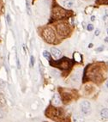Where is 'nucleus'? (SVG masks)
Here are the masks:
<instances>
[{
    "label": "nucleus",
    "instance_id": "obj_1",
    "mask_svg": "<svg viewBox=\"0 0 108 122\" xmlns=\"http://www.w3.org/2000/svg\"><path fill=\"white\" fill-rule=\"evenodd\" d=\"M64 115V112L63 109L61 108L52 107V108H50L46 112V116L52 118V120H63Z\"/></svg>",
    "mask_w": 108,
    "mask_h": 122
},
{
    "label": "nucleus",
    "instance_id": "obj_2",
    "mask_svg": "<svg viewBox=\"0 0 108 122\" xmlns=\"http://www.w3.org/2000/svg\"><path fill=\"white\" fill-rule=\"evenodd\" d=\"M51 65L53 66L54 67H59L62 70H67L69 67H71L72 66V61L69 59H67V58H63L62 59L59 61H56V62H51Z\"/></svg>",
    "mask_w": 108,
    "mask_h": 122
},
{
    "label": "nucleus",
    "instance_id": "obj_3",
    "mask_svg": "<svg viewBox=\"0 0 108 122\" xmlns=\"http://www.w3.org/2000/svg\"><path fill=\"white\" fill-rule=\"evenodd\" d=\"M42 36L47 43H53L55 39H56V35L54 33V30L52 28H49V27L45 28L42 31Z\"/></svg>",
    "mask_w": 108,
    "mask_h": 122
},
{
    "label": "nucleus",
    "instance_id": "obj_4",
    "mask_svg": "<svg viewBox=\"0 0 108 122\" xmlns=\"http://www.w3.org/2000/svg\"><path fill=\"white\" fill-rule=\"evenodd\" d=\"M57 31H58V34L60 35L61 37H66L68 36L70 32V29H69V24L66 23V22H60L57 25L56 27Z\"/></svg>",
    "mask_w": 108,
    "mask_h": 122
},
{
    "label": "nucleus",
    "instance_id": "obj_5",
    "mask_svg": "<svg viewBox=\"0 0 108 122\" xmlns=\"http://www.w3.org/2000/svg\"><path fill=\"white\" fill-rule=\"evenodd\" d=\"M88 76L89 78H90L91 80H93V82H99V81H100L103 78L101 71H100V70H99L98 67L91 68L88 71Z\"/></svg>",
    "mask_w": 108,
    "mask_h": 122
},
{
    "label": "nucleus",
    "instance_id": "obj_6",
    "mask_svg": "<svg viewBox=\"0 0 108 122\" xmlns=\"http://www.w3.org/2000/svg\"><path fill=\"white\" fill-rule=\"evenodd\" d=\"M68 15V12L61 7H55L52 10V16L55 19H62Z\"/></svg>",
    "mask_w": 108,
    "mask_h": 122
},
{
    "label": "nucleus",
    "instance_id": "obj_7",
    "mask_svg": "<svg viewBox=\"0 0 108 122\" xmlns=\"http://www.w3.org/2000/svg\"><path fill=\"white\" fill-rule=\"evenodd\" d=\"M80 107H81V111L82 113L84 114V115H88L91 113V104L88 101H83L82 102V103L80 104Z\"/></svg>",
    "mask_w": 108,
    "mask_h": 122
},
{
    "label": "nucleus",
    "instance_id": "obj_8",
    "mask_svg": "<svg viewBox=\"0 0 108 122\" xmlns=\"http://www.w3.org/2000/svg\"><path fill=\"white\" fill-rule=\"evenodd\" d=\"M61 4L67 9H70L75 5L76 0H61Z\"/></svg>",
    "mask_w": 108,
    "mask_h": 122
},
{
    "label": "nucleus",
    "instance_id": "obj_9",
    "mask_svg": "<svg viewBox=\"0 0 108 122\" xmlns=\"http://www.w3.org/2000/svg\"><path fill=\"white\" fill-rule=\"evenodd\" d=\"M51 54L52 55V57H53L54 59H60L61 57H62V52H61L59 49H57V48H55V47H52V49H51Z\"/></svg>",
    "mask_w": 108,
    "mask_h": 122
},
{
    "label": "nucleus",
    "instance_id": "obj_10",
    "mask_svg": "<svg viewBox=\"0 0 108 122\" xmlns=\"http://www.w3.org/2000/svg\"><path fill=\"white\" fill-rule=\"evenodd\" d=\"M62 96V100L64 103H69L70 101L72 100V97H71V95L70 94H68V93H65L64 92L63 94L61 95Z\"/></svg>",
    "mask_w": 108,
    "mask_h": 122
},
{
    "label": "nucleus",
    "instance_id": "obj_11",
    "mask_svg": "<svg viewBox=\"0 0 108 122\" xmlns=\"http://www.w3.org/2000/svg\"><path fill=\"white\" fill-rule=\"evenodd\" d=\"M52 104L54 106H59L61 104V98L59 95L55 94L53 96V98H52Z\"/></svg>",
    "mask_w": 108,
    "mask_h": 122
},
{
    "label": "nucleus",
    "instance_id": "obj_12",
    "mask_svg": "<svg viewBox=\"0 0 108 122\" xmlns=\"http://www.w3.org/2000/svg\"><path fill=\"white\" fill-rule=\"evenodd\" d=\"M6 106V99L4 96V95L0 94V108L5 107Z\"/></svg>",
    "mask_w": 108,
    "mask_h": 122
},
{
    "label": "nucleus",
    "instance_id": "obj_13",
    "mask_svg": "<svg viewBox=\"0 0 108 122\" xmlns=\"http://www.w3.org/2000/svg\"><path fill=\"white\" fill-rule=\"evenodd\" d=\"M73 121L74 122H85L84 118L82 117L81 115H74L73 117Z\"/></svg>",
    "mask_w": 108,
    "mask_h": 122
},
{
    "label": "nucleus",
    "instance_id": "obj_14",
    "mask_svg": "<svg viewBox=\"0 0 108 122\" xmlns=\"http://www.w3.org/2000/svg\"><path fill=\"white\" fill-rule=\"evenodd\" d=\"M100 115L104 119H108V108H103L100 111Z\"/></svg>",
    "mask_w": 108,
    "mask_h": 122
},
{
    "label": "nucleus",
    "instance_id": "obj_15",
    "mask_svg": "<svg viewBox=\"0 0 108 122\" xmlns=\"http://www.w3.org/2000/svg\"><path fill=\"white\" fill-rule=\"evenodd\" d=\"M96 4L98 5H108V0H96Z\"/></svg>",
    "mask_w": 108,
    "mask_h": 122
},
{
    "label": "nucleus",
    "instance_id": "obj_16",
    "mask_svg": "<svg viewBox=\"0 0 108 122\" xmlns=\"http://www.w3.org/2000/svg\"><path fill=\"white\" fill-rule=\"evenodd\" d=\"M43 56L45 57V59H50V52H47V51H44L43 52Z\"/></svg>",
    "mask_w": 108,
    "mask_h": 122
},
{
    "label": "nucleus",
    "instance_id": "obj_17",
    "mask_svg": "<svg viewBox=\"0 0 108 122\" xmlns=\"http://www.w3.org/2000/svg\"><path fill=\"white\" fill-rule=\"evenodd\" d=\"M35 59H34V56H31L30 57V66H34V63H35Z\"/></svg>",
    "mask_w": 108,
    "mask_h": 122
},
{
    "label": "nucleus",
    "instance_id": "obj_18",
    "mask_svg": "<svg viewBox=\"0 0 108 122\" xmlns=\"http://www.w3.org/2000/svg\"><path fill=\"white\" fill-rule=\"evenodd\" d=\"M26 3H27V9H28V15H31L30 6H29V4H28V0L26 1Z\"/></svg>",
    "mask_w": 108,
    "mask_h": 122
},
{
    "label": "nucleus",
    "instance_id": "obj_19",
    "mask_svg": "<svg viewBox=\"0 0 108 122\" xmlns=\"http://www.w3.org/2000/svg\"><path fill=\"white\" fill-rule=\"evenodd\" d=\"M87 29H88V31L93 30V24H88V27H87Z\"/></svg>",
    "mask_w": 108,
    "mask_h": 122
},
{
    "label": "nucleus",
    "instance_id": "obj_20",
    "mask_svg": "<svg viewBox=\"0 0 108 122\" xmlns=\"http://www.w3.org/2000/svg\"><path fill=\"white\" fill-rule=\"evenodd\" d=\"M7 22H8V23L9 24H10V16L9 14L7 15Z\"/></svg>",
    "mask_w": 108,
    "mask_h": 122
},
{
    "label": "nucleus",
    "instance_id": "obj_21",
    "mask_svg": "<svg viewBox=\"0 0 108 122\" xmlns=\"http://www.w3.org/2000/svg\"><path fill=\"white\" fill-rule=\"evenodd\" d=\"M99 33H100V31H99V29H96V30H95L94 35H96V36H98V35H99Z\"/></svg>",
    "mask_w": 108,
    "mask_h": 122
},
{
    "label": "nucleus",
    "instance_id": "obj_22",
    "mask_svg": "<svg viewBox=\"0 0 108 122\" xmlns=\"http://www.w3.org/2000/svg\"><path fill=\"white\" fill-rule=\"evenodd\" d=\"M103 49H104L103 46H101V47H99V48H97V49H96V52H101V51H103Z\"/></svg>",
    "mask_w": 108,
    "mask_h": 122
},
{
    "label": "nucleus",
    "instance_id": "obj_23",
    "mask_svg": "<svg viewBox=\"0 0 108 122\" xmlns=\"http://www.w3.org/2000/svg\"><path fill=\"white\" fill-rule=\"evenodd\" d=\"M91 21H92V22L95 21V16H94V15H92V17H91Z\"/></svg>",
    "mask_w": 108,
    "mask_h": 122
},
{
    "label": "nucleus",
    "instance_id": "obj_24",
    "mask_svg": "<svg viewBox=\"0 0 108 122\" xmlns=\"http://www.w3.org/2000/svg\"><path fill=\"white\" fill-rule=\"evenodd\" d=\"M4 117V113H2V111H0V119H2Z\"/></svg>",
    "mask_w": 108,
    "mask_h": 122
},
{
    "label": "nucleus",
    "instance_id": "obj_25",
    "mask_svg": "<svg viewBox=\"0 0 108 122\" xmlns=\"http://www.w3.org/2000/svg\"><path fill=\"white\" fill-rule=\"evenodd\" d=\"M88 47L89 48H92V47H93V44H89V45H88Z\"/></svg>",
    "mask_w": 108,
    "mask_h": 122
},
{
    "label": "nucleus",
    "instance_id": "obj_26",
    "mask_svg": "<svg viewBox=\"0 0 108 122\" xmlns=\"http://www.w3.org/2000/svg\"><path fill=\"white\" fill-rule=\"evenodd\" d=\"M105 42H108V37H106V39H105Z\"/></svg>",
    "mask_w": 108,
    "mask_h": 122
},
{
    "label": "nucleus",
    "instance_id": "obj_27",
    "mask_svg": "<svg viewBox=\"0 0 108 122\" xmlns=\"http://www.w3.org/2000/svg\"><path fill=\"white\" fill-rule=\"evenodd\" d=\"M106 87L108 88V80L106 81Z\"/></svg>",
    "mask_w": 108,
    "mask_h": 122
},
{
    "label": "nucleus",
    "instance_id": "obj_28",
    "mask_svg": "<svg viewBox=\"0 0 108 122\" xmlns=\"http://www.w3.org/2000/svg\"><path fill=\"white\" fill-rule=\"evenodd\" d=\"M107 34H108V29H107Z\"/></svg>",
    "mask_w": 108,
    "mask_h": 122
}]
</instances>
